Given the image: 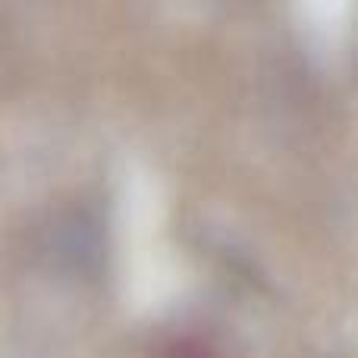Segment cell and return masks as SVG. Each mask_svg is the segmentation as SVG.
<instances>
[]
</instances>
